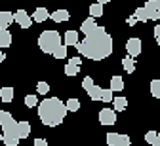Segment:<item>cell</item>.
Masks as SVG:
<instances>
[{
  "label": "cell",
  "mask_w": 160,
  "mask_h": 146,
  "mask_svg": "<svg viewBox=\"0 0 160 146\" xmlns=\"http://www.w3.org/2000/svg\"><path fill=\"white\" fill-rule=\"evenodd\" d=\"M112 48H114L112 38L103 27H97L92 34L84 36V40L76 44V49L80 51V55L92 61H101L109 57L112 53Z\"/></svg>",
  "instance_id": "1"
},
{
  "label": "cell",
  "mask_w": 160,
  "mask_h": 146,
  "mask_svg": "<svg viewBox=\"0 0 160 146\" xmlns=\"http://www.w3.org/2000/svg\"><path fill=\"white\" fill-rule=\"evenodd\" d=\"M38 118L48 127H57L67 118V106L61 99L48 97L42 102H38Z\"/></svg>",
  "instance_id": "2"
},
{
  "label": "cell",
  "mask_w": 160,
  "mask_h": 146,
  "mask_svg": "<svg viewBox=\"0 0 160 146\" xmlns=\"http://www.w3.org/2000/svg\"><path fill=\"white\" fill-rule=\"evenodd\" d=\"M59 46H61V36L57 31H44L38 36V48L44 53H53Z\"/></svg>",
  "instance_id": "3"
},
{
  "label": "cell",
  "mask_w": 160,
  "mask_h": 146,
  "mask_svg": "<svg viewBox=\"0 0 160 146\" xmlns=\"http://www.w3.org/2000/svg\"><path fill=\"white\" fill-rule=\"evenodd\" d=\"M99 123L109 127V125H114L116 123V112L112 108H103L99 110Z\"/></svg>",
  "instance_id": "4"
},
{
  "label": "cell",
  "mask_w": 160,
  "mask_h": 146,
  "mask_svg": "<svg viewBox=\"0 0 160 146\" xmlns=\"http://www.w3.org/2000/svg\"><path fill=\"white\" fill-rule=\"evenodd\" d=\"M13 21L21 27V29H29L31 25H32V17H29V13L25 12V10H17L15 13H13Z\"/></svg>",
  "instance_id": "5"
},
{
  "label": "cell",
  "mask_w": 160,
  "mask_h": 146,
  "mask_svg": "<svg viewBox=\"0 0 160 146\" xmlns=\"http://www.w3.org/2000/svg\"><path fill=\"white\" fill-rule=\"evenodd\" d=\"M141 48H143V44H141V40H139V38H130L128 42H126V51H128V55L130 57H137L139 53H141Z\"/></svg>",
  "instance_id": "6"
},
{
  "label": "cell",
  "mask_w": 160,
  "mask_h": 146,
  "mask_svg": "<svg viewBox=\"0 0 160 146\" xmlns=\"http://www.w3.org/2000/svg\"><path fill=\"white\" fill-rule=\"evenodd\" d=\"M143 10H145L147 21H149V19H151V21H158V19H160V12H158V8H156V2H154V0H149V2L143 6Z\"/></svg>",
  "instance_id": "7"
},
{
  "label": "cell",
  "mask_w": 160,
  "mask_h": 146,
  "mask_svg": "<svg viewBox=\"0 0 160 146\" xmlns=\"http://www.w3.org/2000/svg\"><path fill=\"white\" fill-rule=\"evenodd\" d=\"M80 65H82V59H80V57H72V59H69L67 67H65V74H67V76H74V74H78Z\"/></svg>",
  "instance_id": "8"
},
{
  "label": "cell",
  "mask_w": 160,
  "mask_h": 146,
  "mask_svg": "<svg viewBox=\"0 0 160 146\" xmlns=\"http://www.w3.org/2000/svg\"><path fill=\"white\" fill-rule=\"evenodd\" d=\"M31 123L29 121H17V139L21 140V139H27L31 135Z\"/></svg>",
  "instance_id": "9"
},
{
  "label": "cell",
  "mask_w": 160,
  "mask_h": 146,
  "mask_svg": "<svg viewBox=\"0 0 160 146\" xmlns=\"http://www.w3.org/2000/svg\"><path fill=\"white\" fill-rule=\"evenodd\" d=\"M71 13L67 10H55L53 13H50V19L53 21V23H65V21H69Z\"/></svg>",
  "instance_id": "10"
},
{
  "label": "cell",
  "mask_w": 160,
  "mask_h": 146,
  "mask_svg": "<svg viewBox=\"0 0 160 146\" xmlns=\"http://www.w3.org/2000/svg\"><path fill=\"white\" fill-rule=\"evenodd\" d=\"M50 19V13L46 8H36L32 13V23H44V21Z\"/></svg>",
  "instance_id": "11"
},
{
  "label": "cell",
  "mask_w": 160,
  "mask_h": 146,
  "mask_svg": "<svg viewBox=\"0 0 160 146\" xmlns=\"http://www.w3.org/2000/svg\"><path fill=\"white\" fill-rule=\"evenodd\" d=\"M95 29H97V23H95V19H93V17H88L86 21H82V27H80V31L84 32V36L92 34Z\"/></svg>",
  "instance_id": "12"
},
{
  "label": "cell",
  "mask_w": 160,
  "mask_h": 146,
  "mask_svg": "<svg viewBox=\"0 0 160 146\" xmlns=\"http://www.w3.org/2000/svg\"><path fill=\"white\" fill-rule=\"evenodd\" d=\"M78 32L76 31H67L63 34V46H76L78 44Z\"/></svg>",
  "instance_id": "13"
},
{
  "label": "cell",
  "mask_w": 160,
  "mask_h": 146,
  "mask_svg": "<svg viewBox=\"0 0 160 146\" xmlns=\"http://www.w3.org/2000/svg\"><path fill=\"white\" fill-rule=\"evenodd\" d=\"M12 46V32L8 29H0V49Z\"/></svg>",
  "instance_id": "14"
},
{
  "label": "cell",
  "mask_w": 160,
  "mask_h": 146,
  "mask_svg": "<svg viewBox=\"0 0 160 146\" xmlns=\"http://www.w3.org/2000/svg\"><path fill=\"white\" fill-rule=\"evenodd\" d=\"M13 23V13L12 12H0V29H8Z\"/></svg>",
  "instance_id": "15"
},
{
  "label": "cell",
  "mask_w": 160,
  "mask_h": 146,
  "mask_svg": "<svg viewBox=\"0 0 160 146\" xmlns=\"http://www.w3.org/2000/svg\"><path fill=\"white\" fill-rule=\"evenodd\" d=\"M109 89H111L112 93H114V91L120 93V91L124 89V80L120 78V76H112V78H111V87H109Z\"/></svg>",
  "instance_id": "16"
},
{
  "label": "cell",
  "mask_w": 160,
  "mask_h": 146,
  "mask_svg": "<svg viewBox=\"0 0 160 146\" xmlns=\"http://www.w3.org/2000/svg\"><path fill=\"white\" fill-rule=\"evenodd\" d=\"M112 102H114V112H122V110L128 108V99L126 97H114Z\"/></svg>",
  "instance_id": "17"
},
{
  "label": "cell",
  "mask_w": 160,
  "mask_h": 146,
  "mask_svg": "<svg viewBox=\"0 0 160 146\" xmlns=\"http://www.w3.org/2000/svg\"><path fill=\"white\" fill-rule=\"evenodd\" d=\"M122 67H124V70H126L128 74H132V72L135 70V59L130 57V55H126V57L122 59Z\"/></svg>",
  "instance_id": "18"
},
{
  "label": "cell",
  "mask_w": 160,
  "mask_h": 146,
  "mask_svg": "<svg viewBox=\"0 0 160 146\" xmlns=\"http://www.w3.org/2000/svg\"><path fill=\"white\" fill-rule=\"evenodd\" d=\"M0 99H2V102H12L13 101V87H2L0 89Z\"/></svg>",
  "instance_id": "19"
},
{
  "label": "cell",
  "mask_w": 160,
  "mask_h": 146,
  "mask_svg": "<svg viewBox=\"0 0 160 146\" xmlns=\"http://www.w3.org/2000/svg\"><path fill=\"white\" fill-rule=\"evenodd\" d=\"M65 106H67V112H76L80 108V101L76 97H71L67 102H65Z\"/></svg>",
  "instance_id": "20"
},
{
  "label": "cell",
  "mask_w": 160,
  "mask_h": 146,
  "mask_svg": "<svg viewBox=\"0 0 160 146\" xmlns=\"http://www.w3.org/2000/svg\"><path fill=\"white\" fill-rule=\"evenodd\" d=\"M103 15V6L101 4H92L90 6V17H93V19H97V17H101Z\"/></svg>",
  "instance_id": "21"
},
{
  "label": "cell",
  "mask_w": 160,
  "mask_h": 146,
  "mask_svg": "<svg viewBox=\"0 0 160 146\" xmlns=\"http://www.w3.org/2000/svg\"><path fill=\"white\" fill-rule=\"evenodd\" d=\"M101 93H103V89L99 87V86H93V87L88 91V95H90L92 101H101Z\"/></svg>",
  "instance_id": "22"
},
{
  "label": "cell",
  "mask_w": 160,
  "mask_h": 146,
  "mask_svg": "<svg viewBox=\"0 0 160 146\" xmlns=\"http://www.w3.org/2000/svg\"><path fill=\"white\" fill-rule=\"evenodd\" d=\"M151 95L154 99H160V80H152L151 82Z\"/></svg>",
  "instance_id": "23"
},
{
  "label": "cell",
  "mask_w": 160,
  "mask_h": 146,
  "mask_svg": "<svg viewBox=\"0 0 160 146\" xmlns=\"http://www.w3.org/2000/svg\"><path fill=\"white\" fill-rule=\"evenodd\" d=\"M2 142H4L6 146H17V144H19V139L13 137V135H2Z\"/></svg>",
  "instance_id": "24"
},
{
  "label": "cell",
  "mask_w": 160,
  "mask_h": 146,
  "mask_svg": "<svg viewBox=\"0 0 160 146\" xmlns=\"http://www.w3.org/2000/svg\"><path fill=\"white\" fill-rule=\"evenodd\" d=\"M52 55H53L55 59H65V57H67V46H63V44H61V46H59Z\"/></svg>",
  "instance_id": "25"
},
{
  "label": "cell",
  "mask_w": 160,
  "mask_h": 146,
  "mask_svg": "<svg viewBox=\"0 0 160 146\" xmlns=\"http://www.w3.org/2000/svg\"><path fill=\"white\" fill-rule=\"evenodd\" d=\"M130 144H132L130 135H118V140H116L114 146H130Z\"/></svg>",
  "instance_id": "26"
},
{
  "label": "cell",
  "mask_w": 160,
  "mask_h": 146,
  "mask_svg": "<svg viewBox=\"0 0 160 146\" xmlns=\"http://www.w3.org/2000/svg\"><path fill=\"white\" fill-rule=\"evenodd\" d=\"M36 91H38V95H48L50 86H48L46 82H38V83H36Z\"/></svg>",
  "instance_id": "27"
},
{
  "label": "cell",
  "mask_w": 160,
  "mask_h": 146,
  "mask_svg": "<svg viewBox=\"0 0 160 146\" xmlns=\"http://www.w3.org/2000/svg\"><path fill=\"white\" fill-rule=\"evenodd\" d=\"M25 104H27L29 108L38 106V97H36V95H27V97H25Z\"/></svg>",
  "instance_id": "28"
},
{
  "label": "cell",
  "mask_w": 160,
  "mask_h": 146,
  "mask_svg": "<svg viewBox=\"0 0 160 146\" xmlns=\"http://www.w3.org/2000/svg\"><path fill=\"white\" fill-rule=\"evenodd\" d=\"M133 17H135L137 21H141V23H145V21H147V15H145V10H143V6L135 10V13H133Z\"/></svg>",
  "instance_id": "29"
},
{
  "label": "cell",
  "mask_w": 160,
  "mask_h": 146,
  "mask_svg": "<svg viewBox=\"0 0 160 146\" xmlns=\"http://www.w3.org/2000/svg\"><path fill=\"white\" fill-rule=\"evenodd\" d=\"M13 116L10 114V112H6V110H0V125H4V123H8L10 120H12Z\"/></svg>",
  "instance_id": "30"
},
{
  "label": "cell",
  "mask_w": 160,
  "mask_h": 146,
  "mask_svg": "<svg viewBox=\"0 0 160 146\" xmlns=\"http://www.w3.org/2000/svg\"><path fill=\"white\" fill-rule=\"evenodd\" d=\"M118 135H120V133H112V131L107 133V144H109V146H114L116 140H118Z\"/></svg>",
  "instance_id": "31"
},
{
  "label": "cell",
  "mask_w": 160,
  "mask_h": 146,
  "mask_svg": "<svg viewBox=\"0 0 160 146\" xmlns=\"http://www.w3.org/2000/svg\"><path fill=\"white\" fill-rule=\"evenodd\" d=\"M93 86H95V83H93V80H92V78H90V76H86V78H84V80H82V87H84V89H86V91H90V89H92V87H93Z\"/></svg>",
  "instance_id": "32"
},
{
  "label": "cell",
  "mask_w": 160,
  "mask_h": 146,
  "mask_svg": "<svg viewBox=\"0 0 160 146\" xmlns=\"http://www.w3.org/2000/svg\"><path fill=\"white\" fill-rule=\"evenodd\" d=\"M114 97H112V91L111 89H103V93H101V101H105V102H111Z\"/></svg>",
  "instance_id": "33"
},
{
  "label": "cell",
  "mask_w": 160,
  "mask_h": 146,
  "mask_svg": "<svg viewBox=\"0 0 160 146\" xmlns=\"http://www.w3.org/2000/svg\"><path fill=\"white\" fill-rule=\"evenodd\" d=\"M145 140H147L149 144H152V142L156 140V131H149V133L145 135Z\"/></svg>",
  "instance_id": "34"
},
{
  "label": "cell",
  "mask_w": 160,
  "mask_h": 146,
  "mask_svg": "<svg viewBox=\"0 0 160 146\" xmlns=\"http://www.w3.org/2000/svg\"><path fill=\"white\" fill-rule=\"evenodd\" d=\"M154 38H156V44L160 46V23L154 27Z\"/></svg>",
  "instance_id": "35"
},
{
  "label": "cell",
  "mask_w": 160,
  "mask_h": 146,
  "mask_svg": "<svg viewBox=\"0 0 160 146\" xmlns=\"http://www.w3.org/2000/svg\"><path fill=\"white\" fill-rule=\"evenodd\" d=\"M34 146H48L46 139H34Z\"/></svg>",
  "instance_id": "36"
},
{
  "label": "cell",
  "mask_w": 160,
  "mask_h": 146,
  "mask_svg": "<svg viewBox=\"0 0 160 146\" xmlns=\"http://www.w3.org/2000/svg\"><path fill=\"white\" fill-rule=\"evenodd\" d=\"M135 21H137V19H135L133 15H130V17H128V21H126V23H128L130 27H133V25H135Z\"/></svg>",
  "instance_id": "37"
},
{
  "label": "cell",
  "mask_w": 160,
  "mask_h": 146,
  "mask_svg": "<svg viewBox=\"0 0 160 146\" xmlns=\"http://www.w3.org/2000/svg\"><path fill=\"white\" fill-rule=\"evenodd\" d=\"M151 146H160V131L156 133V140H154V142H152Z\"/></svg>",
  "instance_id": "38"
},
{
  "label": "cell",
  "mask_w": 160,
  "mask_h": 146,
  "mask_svg": "<svg viewBox=\"0 0 160 146\" xmlns=\"http://www.w3.org/2000/svg\"><path fill=\"white\" fill-rule=\"evenodd\" d=\"M95 2H97V4H101V6H105V4L109 2V0H95Z\"/></svg>",
  "instance_id": "39"
},
{
  "label": "cell",
  "mask_w": 160,
  "mask_h": 146,
  "mask_svg": "<svg viewBox=\"0 0 160 146\" xmlns=\"http://www.w3.org/2000/svg\"><path fill=\"white\" fill-rule=\"evenodd\" d=\"M4 59H6V55H4V51H0V63H2Z\"/></svg>",
  "instance_id": "40"
},
{
  "label": "cell",
  "mask_w": 160,
  "mask_h": 146,
  "mask_svg": "<svg viewBox=\"0 0 160 146\" xmlns=\"http://www.w3.org/2000/svg\"><path fill=\"white\" fill-rule=\"evenodd\" d=\"M154 2H156V8H158V12H160V0H154Z\"/></svg>",
  "instance_id": "41"
}]
</instances>
